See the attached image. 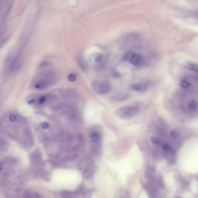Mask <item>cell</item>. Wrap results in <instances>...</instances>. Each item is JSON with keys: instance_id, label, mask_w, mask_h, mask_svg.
Returning a JSON list of instances; mask_svg holds the SVG:
<instances>
[{"instance_id": "1", "label": "cell", "mask_w": 198, "mask_h": 198, "mask_svg": "<svg viewBox=\"0 0 198 198\" xmlns=\"http://www.w3.org/2000/svg\"><path fill=\"white\" fill-rule=\"evenodd\" d=\"M57 75L53 71H46L40 74L34 80L33 86L35 89L44 90L53 85L57 81Z\"/></svg>"}, {"instance_id": "2", "label": "cell", "mask_w": 198, "mask_h": 198, "mask_svg": "<svg viewBox=\"0 0 198 198\" xmlns=\"http://www.w3.org/2000/svg\"><path fill=\"white\" fill-rule=\"evenodd\" d=\"M53 109L69 118L74 119L78 116V112L76 108L69 102H61L57 103L53 106Z\"/></svg>"}, {"instance_id": "3", "label": "cell", "mask_w": 198, "mask_h": 198, "mask_svg": "<svg viewBox=\"0 0 198 198\" xmlns=\"http://www.w3.org/2000/svg\"><path fill=\"white\" fill-rule=\"evenodd\" d=\"M139 108L136 105H127L119 108L116 111L117 116L122 119H129L137 114Z\"/></svg>"}, {"instance_id": "4", "label": "cell", "mask_w": 198, "mask_h": 198, "mask_svg": "<svg viewBox=\"0 0 198 198\" xmlns=\"http://www.w3.org/2000/svg\"><path fill=\"white\" fill-rule=\"evenodd\" d=\"M123 59L130 64L137 67L141 66L145 63L144 57L141 54L133 51L127 52L123 56Z\"/></svg>"}, {"instance_id": "5", "label": "cell", "mask_w": 198, "mask_h": 198, "mask_svg": "<svg viewBox=\"0 0 198 198\" xmlns=\"http://www.w3.org/2000/svg\"><path fill=\"white\" fill-rule=\"evenodd\" d=\"M92 87L95 92L100 95L108 94L111 89V85L107 81L95 80L92 82Z\"/></svg>"}, {"instance_id": "6", "label": "cell", "mask_w": 198, "mask_h": 198, "mask_svg": "<svg viewBox=\"0 0 198 198\" xmlns=\"http://www.w3.org/2000/svg\"><path fill=\"white\" fill-rule=\"evenodd\" d=\"M57 96H59L62 100H64L65 101L68 100H73L77 98V94L76 92L70 89H64L60 90L57 91Z\"/></svg>"}, {"instance_id": "7", "label": "cell", "mask_w": 198, "mask_h": 198, "mask_svg": "<svg viewBox=\"0 0 198 198\" xmlns=\"http://www.w3.org/2000/svg\"><path fill=\"white\" fill-rule=\"evenodd\" d=\"M148 88H149V84L146 82H137V83L132 84L128 86L129 90L139 92H144L147 91L148 89Z\"/></svg>"}, {"instance_id": "8", "label": "cell", "mask_w": 198, "mask_h": 198, "mask_svg": "<svg viewBox=\"0 0 198 198\" xmlns=\"http://www.w3.org/2000/svg\"><path fill=\"white\" fill-rule=\"evenodd\" d=\"M104 62V56L103 55L97 53L94 54L90 58V63L94 67H99L102 66Z\"/></svg>"}, {"instance_id": "9", "label": "cell", "mask_w": 198, "mask_h": 198, "mask_svg": "<svg viewBox=\"0 0 198 198\" xmlns=\"http://www.w3.org/2000/svg\"><path fill=\"white\" fill-rule=\"evenodd\" d=\"M128 97H129V95L126 94H119V95H117L112 96V101L114 102H121L127 100Z\"/></svg>"}, {"instance_id": "10", "label": "cell", "mask_w": 198, "mask_h": 198, "mask_svg": "<svg viewBox=\"0 0 198 198\" xmlns=\"http://www.w3.org/2000/svg\"><path fill=\"white\" fill-rule=\"evenodd\" d=\"M187 108L190 112H195L198 108V104L193 100H191L187 104Z\"/></svg>"}, {"instance_id": "11", "label": "cell", "mask_w": 198, "mask_h": 198, "mask_svg": "<svg viewBox=\"0 0 198 198\" xmlns=\"http://www.w3.org/2000/svg\"><path fill=\"white\" fill-rule=\"evenodd\" d=\"M185 67L193 72L198 73V64L193 63H188L186 64Z\"/></svg>"}, {"instance_id": "12", "label": "cell", "mask_w": 198, "mask_h": 198, "mask_svg": "<svg viewBox=\"0 0 198 198\" xmlns=\"http://www.w3.org/2000/svg\"><path fill=\"white\" fill-rule=\"evenodd\" d=\"M180 86L184 89H188L191 87V83L188 80L182 79L180 82Z\"/></svg>"}, {"instance_id": "13", "label": "cell", "mask_w": 198, "mask_h": 198, "mask_svg": "<svg viewBox=\"0 0 198 198\" xmlns=\"http://www.w3.org/2000/svg\"><path fill=\"white\" fill-rule=\"evenodd\" d=\"M90 138L93 142H97L100 139V134L97 131H93L90 134Z\"/></svg>"}, {"instance_id": "14", "label": "cell", "mask_w": 198, "mask_h": 198, "mask_svg": "<svg viewBox=\"0 0 198 198\" xmlns=\"http://www.w3.org/2000/svg\"><path fill=\"white\" fill-rule=\"evenodd\" d=\"M162 148L164 151L168 152L170 151V150H171V147L170 146V145H169L167 144H163L162 145Z\"/></svg>"}, {"instance_id": "15", "label": "cell", "mask_w": 198, "mask_h": 198, "mask_svg": "<svg viewBox=\"0 0 198 198\" xmlns=\"http://www.w3.org/2000/svg\"><path fill=\"white\" fill-rule=\"evenodd\" d=\"M150 140H151V141L155 144L159 145L160 144V141L158 138H156L155 137H151Z\"/></svg>"}, {"instance_id": "16", "label": "cell", "mask_w": 198, "mask_h": 198, "mask_svg": "<svg viewBox=\"0 0 198 198\" xmlns=\"http://www.w3.org/2000/svg\"><path fill=\"white\" fill-rule=\"evenodd\" d=\"M68 78L71 81H74L76 80L77 77L74 74H70L68 77Z\"/></svg>"}, {"instance_id": "17", "label": "cell", "mask_w": 198, "mask_h": 198, "mask_svg": "<svg viewBox=\"0 0 198 198\" xmlns=\"http://www.w3.org/2000/svg\"><path fill=\"white\" fill-rule=\"evenodd\" d=\"M42 127L44 128V129H46V128H48V127H49V124L48 123H46V122H45V123H43L42 124Z\"/></svg>"}, {"instance_id": "18", "label": "cell", "mask_w": 198, "mask_h": 198, "mask_svg": "<svg viewBox=\"0 0 198 198\" xmlns=\"http://www.w3.org/2000/svg\"><path fill=\"white\" fill-rule=\"evenodd\" d=\"M3 164L1 162H0V173H1V171L3 170Z\"/></svg>"}, {"instance_id": "19", "label": "cell", "mask_w": 198, "mask_h": 198, "mask_svg": "<svg viewBox=\"0 0 198 198\" xmlns=\"http://www.w3.org/2000/svg\"><path fill=\"white\" fill-rule=\"evenodd\" d=\"M195 17H196L197 19H198V12L195 14Z\"/></svg>"}, {"instance_id": "20", "label": "cell", "mask_w": 198, "mask_h": 198, "mask_svg": "<svg viewBox=\"0 0 198 198\" xmlns=\"http://www.w3.org/2000/svg\"><path fill=\"white\" fill-rule=\"evenodd\" d=\"M175 198H181V197H180V196H177V197H176Z\"/></svg>"}]
</instances>
